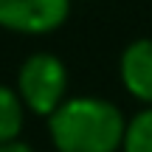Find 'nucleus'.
<instances>
[{"label":"nucleus","instance_id":"nucleus-3","mask_svg":"<svg viewBox=\"0 0 152 152\" xmlns=\"http://www.w3.org/2000/svg\"><path fill=\"white\" fill-rule=\"evenodd\" d=\"M73 0H0V28L23 37H45L62 28Z\"/></svg>","mask_w":152,"mask_h":152},{"label":"nucleus","instance_id":"nucleus-7","mask_svg":"<svg viewBox=\"0 0 152 152\" xmlns=\"http://www.w3.org/2000/svg\"><path fill=\"white\" fill-rule=\"evenodd\" d=\"M0 152H37L31 147V144H26L23 138H17V141H9V144H0Z\"/></svg>","mask_w":152,"mask_h":152},{"label":"nucleus","instance_id":"nucleus-5","mask_svg":"<svg viewBox=\"0 0 152 152\" xmlns=\"http://www.w3.org/2000/svg\"><path fill=\"white\" fill-rule=\"evenodd\" d=\"M26 104L20 102L14 87L0 85V144L17 141L26 127Z\"/></svg>","mask_w":152,"mask_h":152},{"label":"nucleus","instance_id":"nucleus-2","mask_svg":"<svg viewBox=\"0 0 152 152\" xmlns=\"http://www.w3.org/2000/svg\"><path fill=\"white\" fill-rule=\"evenodd\" d=\"M68 85H71V76L65 62L51 51H34L23 59L17 71L14 90L28 113L51 118L68 99Z\"/></svg>","mask_w":152,"mask_h":152},{"label":"nucleus","instance_id":"nucleus-1","mask_svg":"<svg viewBox=\"0 0 152 152\" xmlns=\"http://www.w3.org/2000/svg\"><path fill=\"white\" fill-rule=\"evenodd\" d=\"M127 118L110 99L68 96L48 118L56 152H121Z\"/></svg>","mask_w":152,"mask_h":152},{"label":"nucleus","instance_id":"nucleus-4","mask_svg":"<svg viewBox=\"0 0 152 152\" xmlns=\"http://www.w3.org/2000/svg\"><path fill=\"white\" fill-rule=\"evenodd\" d=\"M118 79L144 107H152V37H138L118 56Z\"/></svg>","mask_w":152,"mask_h":152},{"label":"nucleus","instance_id":"nucleus-6","mask_svg":"<svg viewBox=\"0 0 152 152\" xmlns=\"http://www.w3.org/2000/svg\"><path fill=\"white\" fill-rule=\"evenodd\" d=\"M121 152H152V107H144L127 118Z\"/></svg>","mask_w":152,"mask_h":152}]
</instances>
